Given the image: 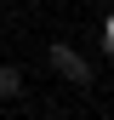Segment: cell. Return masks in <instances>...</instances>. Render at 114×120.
<instances>
[{
    "instance_id": "obj_2",
    "label": "cell",
    "mask_w": 114,
    "mask_h": 120,
    "mask_svg": "<svg viewBox=\"0 0 114 120\" xmlns=\"http://www.w3.org/2000/svg\"><path fill=\"white\" fill-rule=\"evenodd\" d=\"M11 97H23V69L0 63V103H11Z\"/></svg>"
},
{
    "instance_id": "obj_1",
    "label": "cell",
    "mask_w": 114,
    "mask_h": 120,
    "mask_svg": "<svg viewBox=\"0 0 114 120\" xmlns=\"http://www.w3.org/2000/svg\"><path fill=\"white\" fill-rule=\"evenodd\" d=\"M46 63H51L57 74H63L68 86H86V80H91V63H86V57H80L74 46H68V40H51V46H46Z\"/></svg>"
}]
</instances>
